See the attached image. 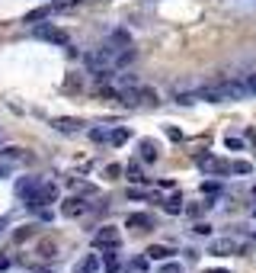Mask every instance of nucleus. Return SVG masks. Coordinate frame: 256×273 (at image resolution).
Listing matches in <instances>:
<instances>
[{"label": "nucleus", "instance_id": "obj_1", "mask_svg": "<svg viewBox=\"0 0 256 273\" xmlns=\"http://www.w3.org/2000/svg\"><path fill=\"white\" fill-rule=\"evenodd\" d=\"M250 97L243 80H218V84H205L199 90V100H208V103H224V100H243Z\"/></svg>", "mask_w": 256, "mask_h": 273}, {"label": "nucleus", "instance_id": "obj_2", "mask_svg": "<svg viewBox=\"0 0 256 273\" xmlns=\"http://www.w3.org/2000/svg\"><path fill=\"white\" fill-rule=\"evenodd\" d=\"M122 244V235L119 228H112V225H106V228H100L93 235V247H100V251H106V247H119Z\"/></svg>", "mask_w": 256, "mask_h": 273}, {"label": "nucleus", "instance_id": "obj_3", "mask_svg": "<svg viewBox=\"0 0 256 273\" xmlns=\"http://www.w3.org/2000/svg\"><path fill=\"white\" fill-rule=\"evenodd\" d=\"M35 35H39V39H45V42H52V45H67V42H71L67 32L58 29V26H52V23H42V26H35Z\"/></svg>", "mask_w": 256, "mask_h": 273}, {"label": "nucleus", "instance_id": "obj_4", "mask_svg": "<svg viewBox=\"0 0 256 273\" xmlns=\"http://www.w3.org/2000/svg\"><path fill=\"white\" fill-rule=\"evenodd\" d=\"M58 199V186L55 183H39V190H35V199L29 203V209H42L48 203H55Z\"/></svg>", "mask_w": 256, "mask_h": 273}, {"label": "nucleus", "instance_id": "obj_5", "mask_svg": "<svg viewBox=\"0 0 256 273\" xmlns=\"http://www.w3.org/2000/svg\"><path fill=\"white\" fill-rule=\"evenodd\" d=\"M39 177H22V180L16 183V193H19V199H22V203H32V199H35V190H39Z\"/></svg>", "mask_w": 256, "mask_h": 273}, {"label": "nucleus", "instance_id": "obj_6", "mask_svg": "<svg viewBox=\"0 0 256 273\" xmlns=\"http://www.w3.org/2000/svg\"><path fill=\"white\" fill-rule=\"evenodd\" d=\"M87 209H90V206L83 203L80 196H71V199H64V203H61V216H67V219H77V216H83Z\"/></svg>", "mask_w": 256, "mask_h": 273}, {"label": "nucleus", "instance_id": "obj_7", "mask_svg": "<svg viewBox=\"0 0 256 273\" xmlns=\"http://www.w3.org/2000/svg\"><path fill=\"white\" fill-rule=\"evenodd\" d=\"M128 228H151V216H144V212H131V216L125 219Z\"/></svg>", "mask_w": 256, "mask_h": 273}, {"label": "nucleus", "instance_id": "obj_8", "mask_svg": "<svg viewBox=\"0 0 256 273\" xmlns=\"http://www.w3.org/2000/svg\"><path fill=\"white\" fill-rule=\"evenodd\" d=\"M109 45H112V49H119V45H122V49H128V45H131V35H128L125 29H115L112 35H109Z\"/></svg>", "mask_w": 256, "mask_h": 273}, {"label": "nucleus", "instance_id": "obj_9", "mask_svg": "<svg viewBox=\"0 0 256 273\" xmlns=\"http://www.w3.org/2000/svg\"><path fill=\"white\" fill-rule=\"evenodd\" d=\"M144 254H148V260H167V257L173 254V251H170V247H164V244H151V247H148Z\"/></svg>", "mask_w": 256, "mask_h": 273}, {"label": "nucleus", "instance_id": "obj_10", "mask_svg": "<svg viewBox=\"0 0 256 273\" xmlns=\"http://www.w3.org/2000/svg\"><path fill=\"white\" fill-rule=\"evenodd\" d=\"M157 154H160V148H157L151 138H144V141H141V158H144V161H157Z\"/></svg>", "mask_w": 256, "mask_h": 273}, {"label": "nucleus", "instance_id": "obj_11", "mask_svg": "<svg viewBox=\"0 0 256 273\" xmlns=\"http://www.w3.org/2000/svg\"><path fill=\"white\" fill-rule=\"evenodd\" d=\"M52 125L58 129V132H77V129H80L83 122H80V119H55Z\"/></svg>", "mask_w": 256, "mask_h": 273}, {"label": "nucleus", "instance_id": "obj_12", "mask_svg": "<svg viewBox=\"0 0 256 273\" xmlns=\"http://www.w3.org/2000/svg\"><path fill=\"white\" fill-rule=\"evenodd\" d=\"M103 264H106V270H109V273H115V270H119V257H115V247H106V251H103Z\"/></svg>", "mask_w": 256, "mask_h": 273}, {"label": "nucleus", "instance_id": "obj_13", "mask_svg": "<svg viewBox=\"0 0 256 273\" xmlns=\"http://www.w3.org/2000/svg\"><path fill=\"white\" fill-rule=\"evenodd\" d=\"M138 100H144L148 106H157V103H160V100H157V93H154L151 87H138Z\"/></svg>", "mask_w": 256, "mask_h": 273}, {"label": "nucleus", "instance_id": "obj_14", "mask_svg": "<svg viewBox=\"0 0 256 273\" xmlns=\"http://www.w3.org/2000/svg\"><path fill=\"white\" fill-rule=\"evenodd\" d=\"M80 273H100V257H96V254H90L87 260H83V267H80Z\"/></svg>", "mask_w": 256, "mask_h": 273}, {"label": "nucleus", "instance_id": "obj_15", "mask_svg": "<svg viewBox=\"0 0 256 273\" xmlns=\"http://www.w3.org/2000/svg\"><path fill=\"white\" fill-rule=\"evenodd\" d=\"M164 209L170 212V216H176V212H182V199L179 196H170L167 203H164Z\"/></svg>", "mask_w": 256, "mask_h": 273}, {"label": "nucleus", "instance_id": "obj_16", "mask_svg": "<svg viewBox=\"0 0 256 273\" xmlns=\"http://www.w3.org/2000/svg\"><path fill=\"white\" fill-rule=\"evenodd\" d=\"M48 13H52V7H39V10H32V13H26V23H39V19H45Z\"/></svg>", "mask_w": 256, "mask_h": 273}, {"label": "nucleus", "instance_id": "obj_17", "mask_svg": "<svg viewBox=\"0 0 256 273\" xmlns=\"http://www.w3.org/2000/svg\"><path fill=\"white\" fill-rule=\"evenodd\" d=\"M128 129H115V132L112 135H109V141H112V145H125V141H128Z\"/></svg>", "mask_w": 256, "mask_h": 273}, {"label": "nucleus", "instance_id": "obj_18", "mask_svg": "<svg viewBox=\"0 0 256 273\" xmlns=\"http://www.w3.org/2000/svg\"><path fill=\"white\" fill-rule=\"evenodd\" d=\"M227 251H234V241H230V238H227V241H215V244H212V254H227Z\"/></svg>", "mask_w": 256, "mask_h": 273}, {"label": "nucleus", "instance_id": "obj_19", "mask_svg": "<svg viewBox=\"0 0 256 273\" xmlns=\"http://www.w3.org/2000/svg\"><path fill=\"white\" fill-rule=\"evenodd\" d=\"M230 171H234V174H250L253 167H250L247 161H230Z\"/></svg>", "mask_w": 256, "mask_h": 273}, {"label": "nucleus", "instance_id": "obj_20", "mask_svg": "<svg viewBox=\"0 0 256 273\" xmlns=\"http://www.w3.org/2000/svg\"><path fill=\"white\" fill-rule=\"evenodd\" d=\"M125 171H128V180H135V183H141V180H144V177H141V167H138V164H128Z\"/></svg>", "mask_w": 256, "mask_h": 273}, {"label": "nucleus", "instance_id": "obj_21", "mask_svg": "<svg viewBox=\"0 0 256 273\" xmlns=\"http://www.w3.org/2000/svg\"><path fill=\"white\" fill-rule=\"evenodd\" d=\"M243 87H247V93H250V97L256 93V71H253V74H247V77H243Z\"/></svg>", "mask_w": 256, "mask_h": 273}, {"label": "nucleus", "instance_id": "obj_22", "mask_svg": "<svg viewBox=\"0 0 256 273\" xmlns=\"http://www.w3.org/2000/svg\"><path fill=\"white\" fill-rule=\"evenodd\" d=\"M196 100H199L196 93H176V103H182V106H192Z\"/></svg>", "mask_w": 256, "mask_h": 273}, {"label": "nucleus", "instance_id": "obj_23", "mask_svg": "<svg viewBox=\"0 0 256 273\" xmlns=\"http://www.w3.org/2000/svg\"><path fill=\"white\" fill-rule=\"evenodd\" d=\"M131 270H135V273H144V270H148V257H135V260H131Z\"/></svg>", "mask_w": 256, "mask_h": 273}, {"label": "nucleus", "instance_id": "obj_24", "mask_svg": "<svg viewBox=\"0 0 256 273\" xmlns=\"http://www.w3.org/2000/svg\"><path fill=\"white\" fill-rule=\"evenodd\" d=\"M192 232H196V235H212V225L208 222H196V225H192Z\"/></svg>", "mask_w": 256, "mask_h": 273}, {"label": "nucleus", "instance_id": "obj_25", "mask_svg": "<svg viewBox=\"0 0 256 273\" xmlns=\"http://www.w3.org/2000/svg\"><path fill=\"white\" fill-rule=\"evenodd\" d=\"M224 145H227V148H234V151H240V148H243V141H240L237 135H227V138H224Z\"/></svg>", "mask_w": 256, "mask_h": 273}, {"label": "nucleus", "instance_id": "obj_26", "mask_svg": "<svg viewBox=\"0 0 256 273\" xmlns=\"http://www.w3.org/2000/svg\"><path fill=\"white\" fill-rule=\"evenodd\" d=\"M167 138H173V141H179V138H182V132H179L176 125H167Z\"/></svg>", "mask_w": 256, "mask_h": 273}, {"label": "nucleus", "instance_id": "obj_27", "mask_svg": "<svg viewBox=\"0 0 256 273\" xmlns=\"http://www.w3.org/2000/svg\"><path fill=\"white\" fill-rule=\"evenodd\" d=\"M90 138H93V141H106V138H109V135H106V132H103V129H93V132H90Z\"/></svg>", "mask_w": 256, "mask_h": 273}, {"label": "nucleus", "instance_id": "obj_28", "mask_svg": "<svg viewBox=\"0 0 256 273\" xmlns=\"http://www.w3.org/2000/svg\"><path fill=\"white\" fill-rule=\"evenodd\" d=\"M202 193H208V196H215V193H218V183H202Z\"/></svg>", "mask_w": 256, "mask_h": 273}, {"label": "nucleus", "instance_id": "obj_29", "mask_svg": "<svg viewBox=\"0 0 256 273\" xmlns=\"http://www.w3.org/2000/svg\"><path fill=\"white\" fill-rule=\"evenodd\" d=\"M71 4H77V0H55L52 10H64V7H71Z\"/></svg>", "mask_w": 256, "mask_h": 273}, {"label": "nucleus", "instance_id": "obj_30", "mask_svg": "<svg viewBox=\"0 0 256 273\" xmlns=\"http://www.w3.org/2000/svg\"><path fill=\"white\" fill-rule=\"evenodd\" d=\"M106 174H109V177H119V174H122V167H119V164H109Z\"/></svg>", "mask_w": 256, "mask_h": 273}, {"label": "nucleus", "instance_id": "obj_31", "mask_svg": "<svg viewBox=\"0 0 256 273\" xmlns=\"http://www.w3.org/2000/svg\"><path fill=\"white\" fill-rule=\"evenodd\" d=\"M10 171H13V164H4V161H0V177H10Z\"/></svg>", "mask_w": 256, "mask_h": 273}, {"label": "nucleus", "instance_id": "obj_32", "mask_svg": "<svg viewBox=\"0 0 256 273\" xmlns=\"http://www.w3.org/2000/svg\"><path fill=\"white\" fill-rule=\"evenodd\" d=\"M160 273H179V264H167V267H164Z\"/></svg>", "mask_w": 256, "mask_h": 273}, {"label": "nucleus", "instance_id": "obj_33", "mask_svg": "<svg viewBox=\"0 0 256 273\" xmlns=\"http://www.w3.org/2000/svg\"><path fill=\"white\" fill-rule=\"evenodd\" d=\"M10 267V257H0V270H7Z\"/></svg>", "mask_w": 256, "mask_h": 273}, {"label": "nucleus", "instance_id": "obj_34", "mask_svg": "<svg viewBox=\"0 0 256 273\" xmlns=\"http://www.w3.org/2000/svg\"><path fill=\"white\" fill-rule=\"evenodd\" d=\"M4 225H7V219H0V228H4Z\"/></svg>", "mask_w": 256, "mask_h": 273}, {"label": "nucleus", "instance_id": "obj_35", "mask_svg": "<svg viewBox=\"0 0 256 273\" xmlns=\"http://www.w3.org/2000/svg\"><path fill=\"white\" fill-rule=\"evenodd\" d=\"M32 273H48V270H32Z\"/></svg>", "mask_w": 256, "mask_h": 273}, {"label": "nucleus", "instance_id": "obj_36", "mask_svg": "<svg viewBox=\"0 0 256 273\" xmlns=\"http://www.w3.org/2000/svg\"><path fill=\"white\" fill-rule=\"evenodd\" d=\"M253 199H256V186H253Z\"/></svg>", "mask_w": 256, "mask_h": 273}]
</instances>
